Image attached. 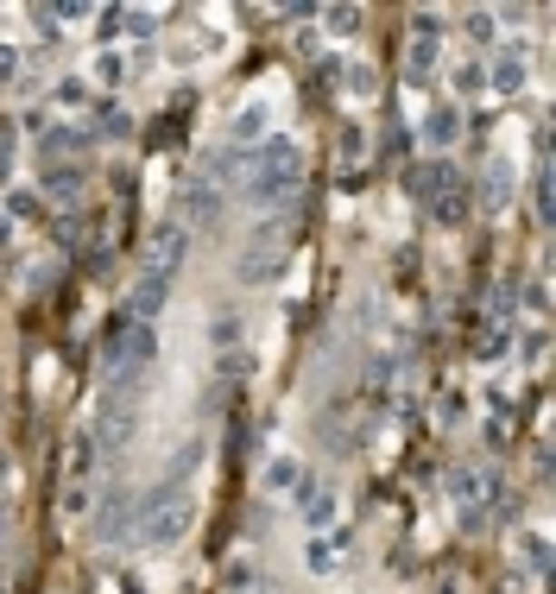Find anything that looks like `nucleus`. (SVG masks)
Segmentation results:
<instances>
[{
    "mask_svg": "<svg viewBox=\"0 0 556 594\" xmlns=\"http://www.w3.org/2000/svg\"><path fill=\"white\" fill-rule=\"evenodd\" d=\"M190 519H196V500L184 480H158L145 500H134V538L145 550H171L190 531Z\"/></svg>",
    "mask_w": 556,
    "mask_h": 594,
    "instance_id": "1",
    "label": "nucleus"
},
{
    "mask_svg": "<svg viewBox=\"0 0 556 594\" xmlns=\"http://www.w3.org/2000/svg\"><path fill=\"white\" fill-rule=\"evenodd\" d=\"M297 183H303V158H297V146L291 140H266L260 146V158L247 164V203L253 209H284L291 196H297Z\"/></svg>",
    "mask_w": 556,
    "mask_h": 594,
    "instance_id": "2",
    "label": "nucleus"
},
{
    "mask_svg": "<svg viewBox=\"0 0 556 594\" xmlns=\"http://www.w3.org/2000/svg\"><path fill=\"white\" fill-rule=\"evenodd\" d=\"M95 531H102V544H127V538H134V493H127V487H114V493L102 500Z\"/></svg>",
    "mask_w": 556,
    "mask_h": 594,
    "instance_id": "3",
    "label": "nucleus"
},
{
    "mask_svg": "<svg viewBox=\"0 0 556 594\" xmlns=\"http://www.w3.org/2000/svg\"><path fill=\"white\" fill-rule=\"evenodd\" d=\"M164 297H171V272L152 266V272L134 285V297H127V316H134V322H152V316L164 310Z\"/></svg>",
    "mask_w": 556,
    "mask_h": 594,
    "instance_id": "4",
    "label": "nucleus"
},
{
    "mask_svg": "<svg viewBox=\"0 0 556 594\" xmlns=\"http://www.w3.org/2000/svg\"><path fill=\"white\" fill-rule=\"evenodd\" d=\"M405 190L417 203H436L442 190H455V171L449 164H405Z\"/></svg>",
    "mask_w": 556,
    "mask_h": 594,
    "instance_id": "5",
    "label": "nucleus"
},
{
    "mask_svg": "<svg viewBox=\"0 0 556 594\" xmlns=\"http://www.w3.org/2000/svg\"><path fill=\"white\" fill-rule=\"evenodd\" d=\"M297 512H303L310 531H329V525H335V493L316 487V480H303V487H297Z\"/></svg>",
    "mask_w": 556,
    "mask_h": 594,
    "instance_id": "6",
    "label": "nucleus"
},
{
    "mask_svg": "<svg viewBox=\"0 0 556 594\" xmlns=\"http://www.w3.org/2000/svg\"><path fill=\"white\" fill-rule=\"evenodd\" d=\"M260 487H266V493H297V487H303V461H297V455H273V461L260 468Z\"/></svg>",
    "mask_w": 556,
    "mask_h": 594,
    "instance_id": "7",
    "label": "nucleus"
},
{
    "mask_svg": "<svg viewBox=\"0 0 556 594\" xmlns=\"http://www.w3.org/2000/svg\"><path fill=\"white\" fill-rule=\"evenodd\" d=\"M449 493H455V506H468V525H481V493H487L481 468H455V474H449Z\"/></svg>",
    "mask_w": 556,
    "mask_h": 594,
    "instance_id": "8",
    "label": "nucleus"
},
{
    "mask_svg": "<svg viewBox=\"0 0 556 594\" xmlns=\"http://www.w3.org/2000/svg\"><path fill=\"white\" fill-rule=\"evenodd\" d=\"M342 550H348V531H316V538L303 544V563L323 576V569H335V563H342Z\"/></svg>",
    "mask_w": 556,
    "mask_h": 594,
    "instance_id": "9",
    "label": "nucleus"
},
{
    "mask_svg": "<svg viewBox=\"0 0 556 594\" xmlns=\"http://www.w3.org/2000/svg\"><path fill=\"white\" fill-rule=\"evenodd\" d=\"M455 134H462V114H455V108H436V114L423 121V140H430V146H455Z\"/></svg>",
    "mask_w": 556,
    "mask_h": 594,
    "instance_id": "10",
    "label": "nucleus"
},
{
    "mask_svg": "<svg viewBox=\"0 0 556 594\" xmlns=\"http://www.w3.org/2000/svg\"><path fill=\"white\" fill-rule=\"evenodd\" d=\"M45 190L64 196V203H76V196H83V171H76V164H51V171H45Z\"/></svg>",
    "mask_w": 556,
    "mask_h": 594,
    "instance_id": "11",
    "label": "nucleus"
},
{
    "mask_svg": "<svg viewBox=\"0 0 556 594\" xmlns=\"http://www.w3.org/2000/svg\"><path fill=\"white\" fill-rule=\"evenodd\" d=\"M260 134H266V102H247V108L234 114V140H241V146H253Z\"/></svg>",
    "mask_w": 556,
    "mask_h": 594,
    "instance_id": "12",
    "label": "nucleus"
},
{
    "mask_svg": "<svg viewBox=\"0 0 556 594\" xmlns=\"http://www.w3.org/2000/svg\"><path fill=\"white\" fill-rule=\"evenodd\" d=\"M95 127H102V140H127V134H134V114H127V108H114V102H102Z\"/></svg>",
    "mask_w": 556,
    "mask_h": 594,
    "instance_id": "13",
    "label": "nucleus"
},
{
    "mask_svg": "<svg viewBox=\"0 0 556 594\" xmlns=\"http://www.w3.org/2000/svg\"><path fill=\"white\" fill-rule=\"evenodd\" d=\"M430 215H436V222H442V228H455V222H462V215H468V190H442V196H436V203H430Z\"/></svg>",
    "mask_w": 556,
    "mask_h": 594,
    "instance_id": "14",
    "label": "nucleus"
},
{
    "mask_svg": "<svg viewBox=\"0 0 556 594\" xmlns=\"http://www.w3.org/2000/svg\"><path fill=\"white\" fill-rule=\"evenodd\" d=\"M38 152H45V158H51V164H57V152H83V134H76V127H64V121H57V127H51V134H45V140H38Z\"/></svg>",
    "mask_w": 556,
    "mask_h": 594,
    "instance_id": "15",
    "label": "nucleus"
},
{
    "mask_svg": "<svg viewBox=\"0 0 556 594\" xmlns=\"http://www.w3.org/2000/svg\"><path fill=\"white\" fill-rule=\"evenodd\" d=\"M449 89H455V95H481V89H487V70H481V64H455V70H449Z\"/></svg>",
    "mask_w": 556,
    "mask_h": 594,
    "instance_id": "16",
    "label": "nucleus"
},
{
    "mask_svg": "<svg viewBox=\"0 0 556 594\" xmlns=\"http://www.w3.org/2000/svg\"><path fill=\"white\" fill-rule=\"evenodd\" d=\"M506 196H512V171H506V164H493V171H487L481 203H487V209H506Z\"/></svg>",
    "mask_w": 556,
    "mask_h": 594,
    "instance_id": "17",
    "label": "nucleus"
},
{
    "mask_svg": "<svg viewBox=\"0 0 556 594\" xmlns=\"http://www.w3.org/2000/svg\"><path fill=\"white\" fill-rule=\"evenodd\" d=\"M177 253H184V228H164V234H158V247H152V266H158V272H171V266H177Z\"/></svg>",
    "mask_w": 556,
    "mask_h": 594,
    "instance_id": "18",
    "label": "nucleus"
},
{
    "mask_svg": "<svg viewBox=\"0 0 556 594\" xmlns=\"http://www.w3.org/2000/svg\"><path fill=\"white\" fill-rule=\"evenodd\" d=\"M493 89L519 95V89H525V64H519V57H500V64H493Z\"/></svg>",
    "mask_w": 556,
    "mask_h": 594,
    "instance_id": "19",
    "label": "nucleus"
},
{
    "mask_svg": "<svg viewBox=\"0 0 556 594\" xmlns=\"http://www.w3.org/2000/svg\"><path fill=\"white\" fill-rule=\"evenodd\" d=\"M215 215H222V196H215V183H209V190L196 183V190H190V222H215Z\"/></svg>",
    "mask_w": 556,
    "mask_h": 594,
    "instance_id": "20",
    "label": "nucleus"
},
{
    "mask_svg": "<svg viewBox=\"0 0 556 594\" xmlns=\"http://www.w3.org/2000/svg\"><path fill=\"white\" fill-rule=\"evenodd\" d=\"M474 354H481V361H500V354H506V322H493V329L474 342Z\"/></svg>",
    "mask_w": 556,
    "mask_h": 594,
    "instance_id": "21",
    "label": "nucleus"
},
{
    "mask_svg": "<svg viewBox=\"0 0 556 594\" xmlns=\"http://www.w3.org/2000/svg\"><path fill=\"white\" fill-rule=\"evenodd\" d=\"M462 32H468L474 45H487V38H493V13H462Z\"/></svg>",
    "mask_w": 556,
    "mask_h": 594,
    "instance_id": "22",
    "label": "nucleus"
},
{
    "mask_svg": "<svg viewBox=\"0 0 556 594\" xmlns=\"http://www.w3.org/2000/svg\"><path fill=\"white\" fill-rule=\"evenodd\" d=\"M121 76H127V64H121L114 51H102V57H95V83H108V89H114Z\"/></svg>",
    "mask_w": 556,
    "mask_h": 594,
    "instance_id": "23",
    "label": "nucleus"
},
{
    "mask_svg": "<svg viewBox=\"0 0 556 594\" xmlns=\"http://www.w3.org/2000/svg\"><path fill=\"white\" fill-rule=\"evenodd\" d=\"M531 203H538V222H551V171L531 177Z\"/></svg>",
    "mask_w": 556,
    "mask_h": 594,
    "instance_id": "24",
    "label": "nucleus"
},
{
    "mask_svg": "<svg viewBox=\"0 0 556 594\" xmlns=\"http://www.w3.org/2000/svg\"><path fill=\"white\" fill-rule=\"evenodd\" d=\"M525 563H531V569H538V576H544V569H551V544H544V538H538V531H531V538H525Z\"/></svg>",
    "mask_w": 556,
    "mask_h": 594,
    "instance_id": "25",
    "label": "nucleus"
},
{
    "mask_svg": "<svg viewBox=\"0 0 556 594\" xmlns=\"http://www.w3.org/2000/svg\"><path fill=\"white\" fill-rule=\"evenodd\" d=\"M215 342L234 348V342H241V316H222V322H215Z\"/></svg>",
    "mask_w": 556,
    "mask_h": 594,
    "instance_id": "26",
    "label": "nucleus"
},
{
    "mask_svg": "<svg viewBox=\"0 0 556 594\" xmlns=\"http://www.w3.org/2000/svg\"><path fill=\"white\" fill-rule=\"evenodd\" d=\"M6 525H13V506L0 500V544H6Z\"/></svg>",
    "mask_w": 556,
    "mask_h": 594,
    "instance_id": "27",
    "label": "nucleus"
},
{
    "mask_svg": "<svg viewBox=\"0 0 556 594\" xmlns=\"http://www.w3.org/2000/svg\"><path fill=\"white\" fill-rule=\"evenodd\" d=\"M6 480H13V455L0 449V487H6Z\"/></svg>",
    "mask_w": 556,
    "mask_h": 594,
    "instance_id": "28",
    "label": "nucleus"
},
{
    "mask_svg": "<svg viewBox=\"0 0 556 594\" xmlns=\"http://www.w3.org/2000/svg\"><path fill=\"white\" fill-rule=\"evenodd\" d=\"M0 76H13V51H0Z\"/></svg>",
    "mask_w": 556,
    "mask_h": 594,
    "instance_id": "29",
    "label": "nucleus"
}]
</instances>
